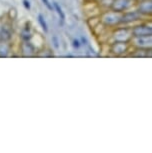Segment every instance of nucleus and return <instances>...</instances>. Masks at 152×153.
<instances>
[{"mask_svg":"<svg viewBox=\"0 0 152 153\" xmlns=\"http://www.w3.org/2000/svg\"><path fill=\"white\" fill-rule=\"evenodd\" d=\"M21 50L24 56H32L34 54V47L30 42H24L21 45Z\"/></svg>","mask_w":152,"mask_h":153,"instance_id":"1","label":"nucleus"},{"mask_svg":"<svg viewBox=\"0 0 152 153\" xmlns=\"http://www.w3.org/2000/svg\"><path fill=\"white\" fill-rule=\"evenodd\" d=\"M38 22L40 23V25H41V27H42V29L44 30V31H47V24H46V22H45V20H44V17H43L41 14H39L38 15Z\"/></svg>","mask_w":152,"mask_h":153,"instance_id":"2","label":"nucleus"},{"mask_svg":"<svg viewBox=\"0 0 152 153\" xmlns=\"http://www.w3.org/2000/svg\"><path fill=\"white\" fill-rule=\"evenodd\" d=\"M54 7H55V9L57 10V13L59 14V16H60V18H61V20H64V18H65V16H64V13L62 12V9L60 8V6L58 4L56 3H54Z\"/></svg>","mask_w":152,"mask_h":153,"instance_id":"3","label":"nucleus"},{"mask_svg":"<svg viewBox=\"0 0 152 153\" xmlns=\"http://www.w3.org/2000/svg\"><path fill=\"white\" fill-rule=\"evenodd\" d=\"M42 2L45 4V6H46V7L48 8V9H49V10H52V5H51V4L49 3V1H48V0H42Z\"/></svg>","mask_w":152,"mask_h":153,"instance_id":"4","label":"nucleus"},{"mask_svg":"<svg viewBox=\"0 0 152 153\" xmlns=\"http://www.w3.org/2000/svg\"><path fill=\"white\" fill-rule=\"evenodd\" d=\"M23 3H24V6L26 7V9H30V4H29V2H28L27 0H24Z\"/></svg>","mask_w":152,"mask_h":153,"instance_id":"5","label":"nucleus"}]
</instances>
